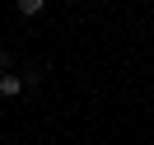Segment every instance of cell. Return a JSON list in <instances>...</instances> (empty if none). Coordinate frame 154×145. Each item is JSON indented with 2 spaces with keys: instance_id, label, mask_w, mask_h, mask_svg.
Returning <instances> with one entry per match:
<instances>
[{
  "instance_id": "3",
  "label": "cell",
  "mask_w": 154,
  "mask_h": 145,
  "mask_svg": "<svg viewBox=\"0 0 154 145\" xmlns=\"http://www.w3.org/2000/svg\"><path fill=\"white\" fill-rule=\"evenodd\" d=\"M5 70H10V52H0V75H5Z\"/></svg>"
},
{
  "instance_id": "1",
  "label": "cell",
  "mask_w": 154,
  "mask_h": 145,
  "mask_svg": "<svg viewBox=\"0 0 154 145\" xmlns=\"http://www.w3.org/2000/svg\"><path fill=\"white\" fill-rule=\"evenodd\" d=\"M0 94H5V98H14V94H23V80L5 70V75H0Z\"/></svg>"
},
{
  "instance_id": "2",
  "label": "cell",
  "mask_w": 154,
  "mask_h": 145,
  "mask_svg": "<svg viewBox=\"0 0 154 145\" xmlns=\"http://www.w3.org/2000/svg\"><path fill=\"white\" fill-rule=\"evenodd\" d=\"M14 5H19V14H23V19H33V14H42V10H47V0H14Z\"/></svg>"
}]
</instances>
